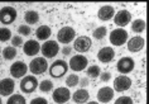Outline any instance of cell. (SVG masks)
<instances>
[{
	"label": "cell",
	"mask_w": 149,
	"mask_h": 104,
	"mask_svg": "<svg viewBox=\"0 0 149 104\" xmlns=\"http://www.w3.org/2000/svg\"><path fill=\"white\" fill-rule=\"evenodd\" d=\"M38 86H39V90L43 91V93H48V91L53 90V83H52L51 80H48V79L40 81Z\"/></svg>",
	"instance_id": "f1b7e54d"
},
{
	"label": "cell",
	"mask_w": 149,
	"mask_h": 104,
	"mask_svg": "<svg viewBox=\"0 0 149 104\" xmlns=\"http://www.w3.org/2000/svg\"><path fill=\"white\" fill-rule=\"evenodd\" d=\"M106 34H107V28L104 27V25L97 27L94 32H92V36H94L95 39H102V38H105L106 37Z\"/></svg>",
	"instance_id": "83f0119b"
},
{
	"label": "cell",
	"mask_w": 149,
	"mask_h": 104,
	"mask_svg": "<svg viewBox=\"0 0 149 104\" xmlns=\"http://www.w3.org/2000/svg\"><path fill=\"white\" fill-rule=\"evenodd\" d=\"M71 96H72L74 103L85 104V103H87L88 98H90V94H88V91L86 90V89H79V90H76Z\"/></svg>",
	"instance_id": "44dd1931"
},
{
	"label": "cell",
	"mask_w": 149,
	"mask_h": 104,
	"mask_svg": "<svg viewBox=\"0 0 149 104\" xmlns=\"http://www.w3.org/2000/svg\"><path fill=\"white\" fill-rule=\"evenodd\" d=\"M132 86V79L126 75H120L114 79V90L116 91H125Z\"/></svg>",
	"instance_id": "5bb4252c"
},
{
	"label": "cell",
	"mask_w": 149,
	"mask_h": 104,
	"mask_svg": "<svg viewBox=\"0 0 149 104\" xmlns=\"http://www.w3.org/2000/svg\"><path fill=\"white\" fill-rule=\"evenodd\" d=\"M145 29V22L143 19H135L132 22V31L134 33H141Z\"/></svg>",
	"instance_id": "d4e9b609"
},
{
	"label": "cell",
	"mask_w": 149,
	"mask_h": 104,
	"mask_svg": "<svg viewBox=\"0 0 149 104\" xmlns=\"http://www.w3.org/2000/svg\"><path fill=\"white\" fill-rule=\"evenodd\" d=\"M68 71V64L65 60H56L49 66V75L54 79H61Z\"/></svg>",
	"instance_id": "6da1fadb"
},
{
	"label": "cell",
	"mask_w": 149,
	"mask_h": 104,
	"mask_svg": "<svg viewBox=\"0 0 149 104\" xmlns=\"http://www.w3.org/2000/svg\"><path fill=\"white\" fill-rule=\"evenodd\" d=\"M40 51V44L36 39H29L23 43V52L27 56H36Z\"/></svg>",
	"instance_id": "e0dca14e"
},
{
	"label": "cell",
	"mask_w": 149,
	"mask_h": 104,
	"mask_svg": "<svg viewBox=\"0 0 149 104\" xmlns=\"http://www.w3.org/2000/svg\"><path fill=\"white\" fill-rule=\"evenodd\" d=\"M51 34H52V31L48 25H40L36 31V37L39 41H47L51 37Z\"/></svg>",
	"instance_id": "7402d4cb"
},
{
	"label": "cell",
	"mask_w": 149,
	"mask_h": 104,
	"mask_svg": "<svg viewBox=\"0 0 149 104\" xmlns=\"http://www.w3.org/2000/svg\"><path fill=\"white\" fill-rule=\"evenodd\" d=\"M86 74H87L88 79H97L100 76V74H101V69H100L97 65H91L90 67L87 69Z\"/></svg>",
	"instance_id": "484cf974"
},
{
	"label": "cell",
	"mask_w": 149,
	"mask_h": 104,
	"mask_svg": "<svg viewBox=\"0 0 149 104\" xmlns=\"http://www.w3.org/2000/svg\"><path fill=\"white\" fill-rule=\"evenodd\" d=\"M96 96H97V100L100 103H109L114 98V89L109 86H104L101 89H99Z\"/></svg>",
	"instance_id": "d6986e66"
},
{
	"label": "cell",
	"mask_w": 149,
	"mask_h": 104,
	"mask_svg": "<svg viewBox=\"0 0 149 104\" xmlns=\"http://www.w3.org/2000/svg\"><path fill=\"white\" fill-rule=\"evenodd\" d=\"M12 38V31L5 27L0 28V42H6Z\"/></svg>",
	"instance_id": "4dcf8cb0"
},
{
	"label": "cell",
	"mask_w": 149,
	"mask_h": 104,
	"mask_svg": "<svg viewBox=\"0 0 149 104\" xmlns=\"http://www.w3.org/2000/svg\"><path fill=\"white\" fill-rule=\"evenodd\" d=\"M74 37H76V32H74V29L72 27H68V25L67 27H62L57 33L58 42L63 43L65 46L74 41Z\"/></svg>",
	"instance_id": "52a82bcc"
},
{
	"label": "cell",
	"mask_w": 149,
	"mask_h": 104,
	"mask_svg": "<svg viewBox=\"0 0 149 104\" xmlns=\"http://www.w3.org/2000/svg\"><path fill=\"white\" fill-rule=\"evenodd\" d=\"M27 71H28V66L23 61H17L10 66V75L14 79H22V77H24Z\"/></svg>",
	"instance_id": "4fadbf2b"
},
{
	"label": "cell",
	"mask_w": 149,
	"mask_h": 104,
	"mask_svg": "<svg viewBox=\"0 0 149 104\" xmlns=\"http://www.w3.org/2000/svg\"><path fill=\"white\" fill-rule=\"evenodd\" d=\"M114 15H115V9L111 5H104L97 12V17L100 20H110L114 18Z\"/></svg>",
	"instance_id": "ffe728a7"
},
{
	"label": "cell",
	"mask_w": 149,
	"mask_h": 104,
	"mask_svg": "<svg viewBox=\"0 0 149 104\" xmlns=\"http://www.w3.org/2000/svg\"><path fill=\"white\" fill-rule=\"evenodd\" d=\"M31 32H32V29H31V27H29L28 24H20L19 27H18V33H19L20 37L29 36L31 34Z\"/></svg>",
	"instance_id": "1f68e13d"
},
{
	"label": "cell",
	"mask_w": 149,
	"mask_h": 104,
	"mask_svg": "<svg viewBox=\"0 0 149 104\" xmlns=\"http://www.w3.org/2000/svg\"><path fill=\"white\" fill-rule=\"evenodd\" d=\"M0 55H1V47H0Z\"/></svg>",
	"instance_id": "ab89813d"
},
{
	"label": "cell",
	"mask_w": 149,
	"mask_h": 104,
	"mask_svg": "<svg viewBox=\"0 0 149 104\" xmlns=\"http://www.w3.org/2000/svg\"><path fill=\"white\" fill-rule=\"evenodd\" d=\"M130 22H132V13L129 10H119L118 13H115L114 15V23L118 25L119 28H123V27H126Z\"/></svg>",
	"instance_id": "7c38bea8"
},
{
	"label": "cell",
	"mask_w": 149,
	"mask_h": 104,
	"mask_svg": "<svg viewBox=\"0 0 149 104\" xmlns=\"http://www.w3.org/2000/svg\"><path fill=\"white\" fill-rule=\"evenodd\" d=\"M29 70L34 76L42 75L48 70V62L44 57H36L29 64Z\"/></svg>",
	"instance_id": "3957f363"
},
{
	"label": "cell",
	"mask_w": 149,
	"mask_h": 104,
	"mask_svg": "<svg viewBox=\"0 0 149 104\" xmlns=\"http://www.w3.org/2000/svg\"><path fill=\"white\" fill-rule=\"evenodd\" d=\"M134 66H135V62L132 57H121L116 64V70L119 71V74L126 75V74L133 71Z\"/></svg>",
	"instance_id": "8fae6325"
},
{
	"label": "cell",
	"mask_w": 149,
	"mask_h": 104,
	"mask_svg": "<svg viewBox=\"0 0 149 104\" xmlns=\"http://www.w3.org/2000/svg\"><path fill=\"white\" fill-rule=\"evenodd\" d=\"M17 48H14L12 46H8V47H5L4 50H1V55H3V57H4V60L6 61H12L14 60V58L17 57Z\"/></svg>",
	"instance_id": "cb8c5ba5"
},
{
	"label": "cell",
	"mask_w": 149,
	"mask_h": 104,
	"mask_svg": "<svg viewBox=\"0 0 149 104\" xmlns=\"http://www.w3.org/2000/svg\"><path fill=\"white\" fill-rule=\"evenodd\" d=\"M52 99L56 104H65L71 99V93L68 88H57L52 93Z\"/></svg>",
	"instance_id": "9c48e42d"
},
{
	"label": "cell",
	"mask_w": 149,
	"mask_h": 104,
	"mask_svg": "<svg viewBox=\"0 0 149 104\" xmlns=\"http://www.w3.org/2000/svg\"><path fill=\"white\" fill-rule=\"evenodd\" d=\"M99 77H100V80H101V81L106 83V81H109V80L111 79V74L107 72V71H105V72H101V74H100Z\"/></svg>",
	"instance_id": "d590c367"
},
{
	"label": "cell",
	"mask_w": 149,
	"mask_h": 104,
	"mask_svg": "<svg viewBox=\"0 0 149 104\" xmlns=\"http://www.w3.org/2000/svg\"><path fill=\"white\" fill-rule=\"evenodd\" d=\"M0 104H3V103H1V98H0Z\"/></svg>",
	"instance_id": "60d3db41"
},
{
	"label": "cell",
	"mask_w": 149,
	"mask_h": 104,
	"mask_svg": "<svg viewBox=\"0 0 149 104\" xmlns=\"http://www.w3.org/2000/svg\"><path fill=\"white\" fill-rule=\"evenodd\" d=\"M17 9L13 6H3L0 9V23L4 25L13 24L17 19Z\"/></svg>",
	"instance_id": "7a4b0ae2"
},
{
	"label": "cell",
	"mask_w": 149,
	"mask_h": 104,
	"mask_svg": "<svg viewBox=\"0 0 149 104\" xmlns=\"http://www.w3.org/2000/svg\"><path fill=\"white\" fill-rule=\"evenodd\" d=\"M87 104H99V103L97 102H88Z\"/></svg>",
	"instance_id": "f35d334b"
},
{
	"label": "cell",
	"mask_w": 149,
	"mask_h": 104,
	"mask_svg": "<svg viewBox=\"0 0 149 104\" xmlns=\"http://www.w3.org/2000/svg\"><path fill=\"white\" fill-rule=\"evenodd\" d=\"M88 65V60L87 57H85L84 55H76V56H72L70 60V69L72 71H82L87 67Z\"/></svg>",
	"instance_id": "30bf717a"
},
{
	"label": "cell",
	"mask_w": 149,
	"mask_h": 104,
	"mask_svg": "<svg viewBox=\"0 0 149 104\" xmlns=\"http://www.w3.org/2000/svg\"><path fill=\"white\" fill-rule=\"evenodd\" d=\"M109 39L113 46L120 47L124 43H126V41H128V32L123 28H116V29H114V31H111Z\"/></svg>",
	"instance_id": "277c9868"
},
{
	"label": "cell",
	"mask_w": 149,
	"mask_h": 104,
	"mask_svg": "<svg viewBox=\"0 0 149 104\" xmlns=\"http://www.w3.org/2000/svg\"><path fill=\"white\" fill-rule=\"evenodd\" d=\"M114 104H133V99L130 96H120L115 100Z\"/></svg>",
	"instance_id": "836d02e7"
},
{
	"label": "cell",
	"mask_w": 149,
	"mask_h": 104,
	"mask_svg": "<svg viewBox=\"0 0 149 104\" xmlns=\"http://www.w3.org/2000/svg\"><path fill=\"white\" fill-rule=\"evenodd\" d=\"M15 88V83L13 79L5 77V79L0 80V95L1 96H10Z\"/></svg>",
	"instance_id": "2e32d148"
},
{
	"label": "cell",
	"mask_w": 149,
	"mask_h": 104,
	"mask_svg": "<svg viewBox=\"0 0 149 104\" xmlns=\"http://www.w3.org/2000/svg\"><path fill=\"white\" fill-rule=\"evenodd\" d=\"M29 104H48L46 98H42V96H38V98H34L33 100H31Z\"/></svg>",
	"instance_id": "e575fe53"
},
{
	"label": "cell",
	"mask_w": 149,
	"mask_h": 104,
	"mask_svg": "<svg viewBox=\"0 0 149 104\" xmlns=\"http://www.w3.org/2000/svg\"><path fill=\"white\" fill-rule=\"evenodd\" d=\"M88 84H90L88 77H82V79H80V81H79V85L81 86V89H85L86 86H88Z\"/></svg>",
	"instance_id": "74e56055"
},
{
	"label": "cell",
	"mask_w": 149,
	"mask_h": 104,
	"mask_svg": "<svg viewBox=\"0 0 149 104\" xmlns=\"http://www.w3.org/2000/svg\"><path fill=\"white\" fill-rule=\"evenodd\" d=\"M40 52L44 58H53L59 52V46L56 41H46L40 47Z\"/></svg>",
	"instance_id": "8992f818"
},
{
	"label": "cell",
	"mask_w": 149,
	"mask_h": 104,
	"mask_svg": "<svg viewBox=\"0 0 149 104\" xmlns=\"http://www.w3.org/2000/svg\"><path fill=\"white\" fill-rule=\"evenodd\" d=\"M92 41L87 36H80L79 38H74L73 41V50H76L79 53H85L91 48Z\"/></svg>",
	"instance_id": "ba28073f"
},
{
	"label": "cell",
	"mask_w": 149,
	"mask_h": 104,
	"mask_svg": "<svg viewBox=\"0 0 149 104\" xmlns=\"http://www.w3.org/2000/svg\"><path fill=\"white\" fill-rule=\"evenodd\" d=\"M126 44H128V51L133 52V53H136V52H139L144 48L145 41L143 37L135 36V37H132L129 41H126Z\"/></svg>",
	"instance_id": "9a60e30c"
},
{
	"label": "cell",
	"mask_w": 149,
	"mask_h": 104,
	"mask_svg": "<svg viewBox=\"0 0 149 104\" xmlns=\"http://www.w3.org/2000/svg\"><path fill=\"white\" fill-rule=\"evenodd\" d=\"M79 81H80V77L76 74H71L66 79V85H67V88H74L79 85Z\"/></svg>",
	"instance_id": "f546056e"
},
{
	"label": "cell",
	"mask_w": 149,
	"mask_h": 104,
	"mask_svg": "<svg viewBox=\"0 0 149 104\" xmlns=\"http://www.w3.org/2000/svg\"><path fill=\"white\" fill-rule=\"evenodd\" d=\"M38 88V80L34 75H27L22 77L20 81V90L25 94H32L36 89Z\"/></svg>",
	"instance_id": "5b68a950"
},
{
	"label": "cell",
	"mask_w": 149,
	"mask_h": 104,
	"mask_svg": "<svg viewBox=\"0 0 149 104\" xmlns=\"http://www.w3.org/2000/svg\"><path fill=\"white\" fill-rule=\"evenodd\" d=\"M6 104H27V100L20 94H12L9 96Z\"/></svg>",
	"instance_id": "4316f807"
},
{
	"label": "cell",
	"mask_w": 149,
	"mask_h": 104,
	"mask_svg": "<svg viewBox=\"0 0 149 104\" xmlns=\"http://www.w3.org/2000/svg\"><path fill=\"white\" fill-rule=\"evenodd\" d=\"M72 50H73V48L71 47L70 44H66V46L63 47L62 50H59V51L62 52V55H65V56H68V55H71V52H72Z\"/></svg>",
	"instance_id": "8d00e7d4"
},
{
	"label": "cell",
	"mask_w": 149,
	"mask_h": 104,
	"mask_svg": "<svg viewBox=\"0 0 149 104\" xmlns=\"http://www.w3.org/2000/svg\"><path fill=\"white\" fill-rule=\"evenodd\" d=\"M10 41H12V47H14V48L23 46V43H24L23 42V38H22L20 36H12Z\"/></svg>",
	"instance_id": "d6a6232c"
},
{
	"label": "cell",
	"mask_w": 149,
	"mask_h": 104,
	"mask_svg": "<svg viewBox=\"0 0 149 104\" xmlns=\"http://www.w3.org/2000/svg\"><path fill=\"white\" fill-rule=\"evenodd\" d=\"M115 57V51L111 47H102L97 53V60L102 64H109L114 60Z\"/></svg>",
	"instance_id": "ac0fdd59"
},
{
	"label": "cell",
	"mask_w": 149,
	"mask_h": 104,
	"mask_svg": "<svg viewBox=\"0 0 149 104\" xmlns=\"http://www.w3.org/2000/svg\"><path fill=\"white\" fill-rule=\"evenodd\" d=\"M24 20L25 23H28L29 25L37 24L39 22V13L36 10H27L24 13Z\"/></svg>",
	"instance_id": "603a6c76"
}]
</instances>
